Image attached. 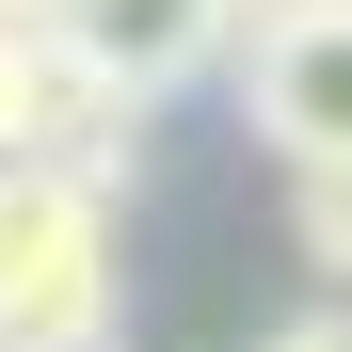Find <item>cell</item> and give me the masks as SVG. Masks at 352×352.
<instances>
[{
    "mask_svg": "<svg viewBox=\"0 0 352 352\" xmlns=\"http://www.w3.org/2000/svg\"><path fill=\"white\" fill-rule=\"evenodd\" d=\"M112 192L80 176H0V352H112Z\"/></svg>",
    "mask_w": 352,
    "mask_h": 352,
    "instance_id": "6da1fadb",
    "label": "cell"
},
{
    "mask_svg": "<svg viewBox=\"0 0 352 352\" xmlns=\"http://www.w3.org/2000/svg\"><path fill=\"white\" fill-rule=\"evenodd\" d=\"M144 80H112L80 32H16V160L0 176H80V192L129 208V176H144Z\"/></svg>",
    "mask_w": 352,
    "mask_h": 352,
    "instance_id": "7a4b0ae2",
    "label": "cell"
},
{
    "mask_svg": "<svg viewBox=\"0 0 352 352\" xmlns=\"http://www.w3.org/2000/svg\"><path fill=\"white\" fill-rule=\"evenodd\" d=\"M0 32H16V16H0Z\"/></svg>",
    "mask_w": 352,
    "mask_h": 352,
    "instance_id": "52a82bcc",
    "label": "cell"
},
{
    "mask_svg": "<svg viewBox=\"0 0 352 352\" xmlns=\"http://www.w3.org/2000/svg\"><path fill=\"white\" fill-rule=\"evenodd\" d=\"M256 352H352V305H336V288H320V305H288V320H272Z\"/></svg>",
    "mask_w": 352,
    "mask_h": 352,
    "instance_id": "8992f818",
    "label": "cell"
},
{
    "mask_svg": "<svg viewBox=\"0 0 352 352\" xmlns=\"http://www.w3.org/2000/svg\"><path fill=\"white\" fill-rule=\"evenodd\" d=\"M65 32L96 48L112 80H144V96H176L192 65H241V0H80Z\"/></svg>",
    "mask_w": 352,
    "mask_h": 352,
    "instance_id": "277c9868",
    "label": "cell"
},
{
    "mask_svg": "<svg viewBox=\"0 0 352 352\" xmlns=\"http://www.w3.org/2000/svg\"><path fill=\"white\" fill-rule=\"evenodd\" d=\"M288 241H305V272L352 305V144L336 160H288Z\"/></svg>",
    "mask_w": 352,
    "mask_h": 352,
    "instance_id": "5b68a950",
    "label": "cell"
},
{
    "mask_svg": "<svg viewBox=\"0 0 352 352\" xmlns=\"http://www.w3.org/2000/svg\"><path fill=\"white\" fill-rule=\"evenodd\" d=\"M241 112H256V144L288 160H336L352 144V0H241Z\"/></svg>",
    "mask_w": 352,
    "mask_h": 352,
    "instance_id": "3957f363",
    "label": "cell"
}]
</instances>
